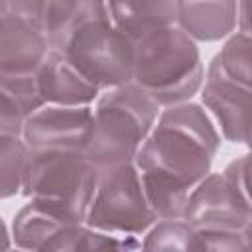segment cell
Instances as JSON below:
<instances>
[{
	"label": "cell",
	"instance_id": "cell-11",
	"mask_svg": "<svg viewBox=\"0 0 252 252\" xmlns=\"http://www.w3.org/2000/svg\"><path fill=\"white\" fill-rule=\"evenodd\" d=\"M39 94L45 104L87 106L100 96V89L71 63L67 55L51 49L35 71Z\"/></svg>",
	"mask_w": 252,
	"mask_h": 252
},
{
	"label": "cell",
	"instance_id": "cell-16",
	"mask_svg": "<svg viewBox=\"0 0 252 252\" xmlns=\"http://www.w3.org/2000/svg\"><path fill=\"white\" fill-rule=\"evenodd\" d=\"M144 250H201L195 228L185 219H159L144 234Z\"/></svg>",
	"mask_w": 252,
	"mask_h": 252
},
{
	"label": "cell",
	"instance_id": "cell-23",
	"mask_svg": "<svg viewBox=\"0 0 252 252\" xmlns=\"http://www.w3.org/2000/svg\"><path fill=\"white\" fill-rule=\"evenodd\" d=\"M238 30L252 37V0H238Z\"/></svg>",
	"mask_w": 252,
	"mask_h": 252
},
{
	"label": "cell",
	"instance_id": "cell-1",
	"mask_svg": "<svg viewBox=\"0 0 252 252\" xmlns=\"http://www.w3.org/2000/svg\"><path fill=\"white\" fill-rule=\"evenodd\" d=\"M220 134L201 104L165 106L134 163L159 219H183L189 193L211 173Z\"/></svg>",
	"mask_w": 252,
	"mask_h": 252
},
{
	"label": "cell",
	"instance_id": "cell-15",
	"mask_svg": "<svg viewBox=\"0 0 252 252\" xmlns=\"http://www.w3.org/2000/svg\"><path fill=\"white\" fill-rule=\"evenodd\" d=\"M69 224L75 222L53 209L28 199V203L14 215L12 240L16 248L22 250H47L55 236Z\"/></svg>",
	"mask_w": 252,
	"mask_h": 252
},
{
	"label": "cell",
	"instance_id": "cell-3",
	"mask_svg": "<svg viewBox=\"0 0 252 252\" xmlns=\"http://www.w3.org/2000/svg\"><path fill=\"white\" fill-rule=\"evenodd\" d=\"M161 106L134 83L100 93L87 158L96 171L132 163L152 134Z\"/></svg>",
	"mask_w": 252,
	"mask_h": 252
},
{
	"label": "cell",
	"instance_id": "cell-8",
	"mask_svg": "<svg viewBox=\"0 0 252 252\" xmlns=\"http://www.w3.org/2000/svg\"><path fill=\"white\" fill-rule=\"evenodd\" d=\"M183 219L199 234H220L244 232L250 215L224 173L211 171L189 193Z\"/></svg>",
	"mask_w": 252,
	"mask_h": 252
},
{
	"label": "cell",
	"instance_id": "cell-14",
	"mask_svg": "<svg viewBox=\"0 0 252 252\" xmlns=\"http://www.w3.org/2000/svg\"><path fill=\"white\" fill-rule=\"evenodd\" d=\"M100 20H110L106 0H51L43 32L49 39V47L63 51L77 30Z\"/></svg>",
	"mask_w": 252,
	"mask_h": 252
},
{
	"label": "cell",
	"instance_id": "cell-24",
	"mask_svg": "<svg viewBox=\"0 0 252 252\" xmlns=\"http://www.w3.org/2000/svg\"><path fill=\"white\" fill-rule=\"evenodd\" d=\"M246 146L252 150V132H250V138H248V142H246Z\"/></svg>",
	"mask_w": 252,
	"mask_h": 252
},
{
	"label": "cell",
	"instance_id": "cell-12",
	"mask_svg": "<svg viewBox=\"0 0 252 252\" xmlns=\"http://www.w3.org/2000/svg\"><path fill=\"white\" fill-rule=\"evenodd\" d=\"M238 24V0H175V26L195 41H220Z\"/></svg>",
	"mask_w": 252,
	"mask_h": 252
},
{
	"label": "cell",
	"instance_id": "cell-17",
	"mask_svg": "<svg viewBox=\"0 0 252 252\" xmlns=\"http://www.w3.org/2000/svg\"><path fill=\"white\" fill-rule=\"evenodd\" d=\"M28 163V146L22 136L0 134V197L10 199L22 193Z\"/></svg>",
	"mask_w": 252,
	"mask_h": 252
},
{
	"label": "cell",
	"instance_id": "cell-5",
	"mask_svg": "<svg viewBox=\"0 0 252 252\" xmlns=\"http://www.w3.org/2000/svg\"><path fill=\"white\" fill-rule=\"evenodd\" d=\"M158 220L136 163L98 171L94 195L85 222L112 234H146Z\"/></svg>",
	"mask_w": 252,
	"mask_h": 252
},
{
	"label": "cell",
	"instance_id": "cell-10",
	"mask_svg": "<svg viewBox=\"0 0 252 252\" xmlns=\"http://www.w3.org/2000/svg\"><path fill=\"white\" fill-rule=\"evenodd\" d=\"M51 51L47 35L14 12H0V75L35 73Z\"/></svg>",
	"mask_w": 252,
	"mask_h": 252
},
{
	"label": "cell",
	"instance_id": "cell-6",
	"mask_svg": "<svg viewBox=\"0 0 252 252\" xmlns=\"http://www.w3.org/2000/svg\"><path fill=\"white\" fill-rule=\"evenodd\" d=\"M100 91L132 83L134 41L112 20L91 22L77 30L61 51Z\"/></svg>",
	"mask_w": 252,
	"mask_h": 252
},
{
	"label": "cell",
	"instance_id": "cell-19",
	"mask_svg": "<svg viewBox=\"0 0 252 252\" xmlns=\"http://www.w3.org/2000/svg\"><path fill=\"white\" fill-rule=\"evenodd\" d=\"M224 177L228 179V183L232 185V189L236 191L238 199L242 201V205L246 207L250 219L248 224L244 228V238L248 244V250H252V150L236 159H232L226 167H224Z\"/></svg>",
	"mask_w": 252,
	"mask_h": 252
},
{
	"label": "cell",
	"instance_id": "cell-4",
	"mask_svg": "<svg viewBox=\"0 0 252 252\" xmlns=\"http://www.w3.org/2000/svg\"><path fill=\"white\" fill-rule=\"evenodd\" d=\"M96 177L98 171L85 152L28 150L22 195L73 222H85Z\"/></svg>",
	"mask_w": 252,
	"mask_h": 252
},
{
	"label": "cell",
	"instance_id": "cell-7",
	"mask_svg": "<svg viewBox=\"0 0 252 252\" xmlns=\"http://www.w3.org/2000/svg\"><path fill=\"white\" fill-rule=\"evenodd\" d=\"M94 128V108L45 104L28 116L22 138L33 152H85Z\"/></svg>",
	"mask_w": 252,
	"mask_h": 252
},
{
	"label": "cell",
	"instance_id": "cell-13",
	"mask_svg": "<svg viewBox=\"0 0 252 252\" xmlns=\"http://www.w3.org/2000/svg\"><path fill=\"white\" fill-rule=\"evenodd\" d=\"M112 24L132 41L175 26V0H106Z\"/></svg>",
	"mask_w": 252,
	"mask_h": 252
},
{
	"label": "cell",
	"instance_id": "cell-21",
	"mask_svg": "<svg viewBox=\"0 0 252 252\" xmlns=\"http://www.w3.org/2000/svg\"><path fill=\"white\" fill-rule=\"evenodd\" d=\"M49 2L51 0H0V12H14L22 20L30 22L32 26L43 32Z\"/></svg>",
	"mask_w": 252,
	"mask_h": 252
},
{
	"label": "cell",
	"instance_id": "cell-22",
	"mask_svg": "<svg viewBox=\"0 0 252 252\" xmlns=\"http://www.w3.org/2000/svg\"><path fill=\"white\" fill-rule=\"evenodd\" d=\"M0 134L4 136H22L24 124H26V114L20 108V104L10 98L8 94L0 93Z\"/></svg>",
	"mask_w": 252,
	"mask_h": 252
},
{
	"label": "cell",
	"instance_id": "cell-18",
	"mask_svg": "<svg viewBox=\"0 0 252 252\" xmlns=\"http://www.w3.org/2000/svg\"><path fill=\"white\" fill-rule=\"evenodd\" d=\"M228 79L252 91V37L238 32L226 37L220 51L215 55Z\"/></svg>",
	"mask_w": 252,
	"mask_h": 252
},
{
	"label": "cell",
	"instance_id": "cell-2",
	"mask_svg": "<svg viewBox=\"0 0 252 252\" xmlns=\"http://www.w3.org/2000/svg\"><path fill=\"white\" fill-rule=\"evenodd\" d=\"M205 67L197 47L177 26H167L134 41L132 83L161 108L191 100L203 87Z\"/></svg>",
	"mask_w": 252,
	"mask_h": 252
},
{
	"label": "cell",
	"instance_id": "cell-9",
	"mask_svg": "<svg viewBox=\"0 0 252 252\" xmlns=\"http://www.w3.org/2000/svg\"><path fill=\"white\" fill-rule=\"evenodd\" d=\"M201 100L224 140L232 144L248 142L252 132V91L228 79L217 57H213L207 67Z\"/></svg>",
	"mask_w": 252,
	"mask_h": 252
},
{
	"label": "cell",
	"instance_id": "cell-20",
	"mask_svg": "<svg viewBox=\"0 0 252 252\" xmlns=\"http://www.w3.org/2000/svg\"><path fill=\"white\" fill-rule=\"evenodd\" d=\"M0 93H4L10 98H14L20 104V108L24 110L26 116H32L35 110L45 106V102H43V98L39 94L35 73H28V75H0Z\"/></svg>",
	"mask_w": 252,
	"mask_h": 252
}]
</instances>
